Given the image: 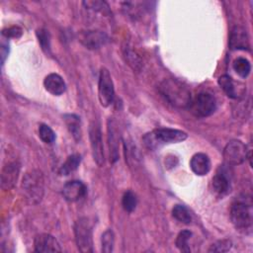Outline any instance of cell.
Returning a JSON list of instances; mask_svg holds the SVG:
<instances>
[{"instance_id": "obj_21", "label": "cell", "mask_w": 253, "mask_h": 253, "mask_svg": "<svg viewBox=\"0 0 253 253\" xmlns=\"http://www.w3.org/2000/svg\"><path fill=\"white\" fill-rule=\"evenodd\" d=\"M81 162V156L79 154H71L69 155L64 163L61 165L59 169V174L62 176H67L70 173L74 172Z\"/></svg>"}, {"instance_id": "obj_24", "label": "cell", "mask_w": 253, "mask_h": 253, "mask_svg": "<svg viewBox=\"0 0 253 253\" xmlns=\"http://www.w3.org/2000/svg\"><path fill=\"white\" fill-rule=\"evenodd\" d=\"M172 215L183 223H190L192 221V215L190 211L183 205H176L172 209Z\"/></svg>"}, {"instance_id": "obj_4", "label": "cell", "mask_w": 253, "mask_h": 253, "mask_svg": "<svg viewBox=\"0 0 253 253\" xmlns=\"http://www.w3.org/2000/svg\"><path fill=\"white\" fill-rule=\"evenodd\" d=\"M22 191L26 200L32 204H39L43 196L44 180L40 170H32L27 172L22 181Z\"/></svg>"}, {"instance_id": "obj_7", "label": "cell", "mask_w": 253, "mask_h": 253, "mask_svg": "<svg viewBox=\"0 0 253 253\" xmlns=\"http://www.w3.org/2000/svg\"><path fill=\"white\" fill-rule=\"evenodd\" d=\"M115 97V89L112 76L106 67L100 69L98 82V98L101 106L109 107Z\"/></svg>"}, {"instance_id": "obj_19", "label": "cell", "mask_w": 253, "mask_h": 253, "mask_svg": "<svg viewBox=\"0 0 253 253\" xmlns=\"http://www.w3.org/2000/svg\"><path fill=\"white\" fill-rule=\"evenodd\" d=\"M63 119H64L65 125H66L69 132L72 134L73 138L76 141H79L82 136L80 118L74 114H66L63 116Z\"/></svg>"}, {"instance_id": "obj_1", "label": "cell", "mask_w": 253, "mask_h": 253, "mask_svg": "<svg viewBox=\"0 0 253 253\" xmlns=\"http://www.w3.org/2000/svg\"><path fill=\"white\" fill-rule=\"evenodd\" d=\"M159 91L165 100L176 108H187L192 101L190 89L178 79L163 80L159 86Z\"/></svg>"}, {"instance_id": "obj_30", "label": "cell", "mask_w": 253, "mask_h": 253, "mask_svg": "<svg viewBox=\"0 0 253 253\" xmlns=\"http://www.w3.org/2000/svg\"><path fill=\"white\" fill-rule=\"evenodd\" d=\"M23 34V30L18 27V26H13V27H9V28H6L2 31V35L4 37H6L7 39L8 38H16V39H19Z\"/></svg>"}, {"instance_id": "obj_9", "label": "cell", "mask_w": 253, "mask_h": 253, "mask_svg": "<svg viewBox=\"0 0 253 253\" xmlns=\"http://www.w3.org/2000/svg\"><path fill=\"white\" fill-rule=\"evenodd\" d=\"M89 138L92 149V155L94 161L98 166H102L104 164V146L102 140V132L100 128V125L97 122H92L89 127Z\"/></svg>"}, {"instance_id": "obj_31", "label": "cell", "mask_w": 253, "mask_h": 253, "mask_svg": "<svg viewBox=\"0 0 253 253\" xmlns=\"http://www.w3.org/2000/svg\"><path fill=\"white\" fill-rule=\"evenodd\" d=\"M9 53V45L6 43V44H2V47H1V55H2V64L4 63L5 61V58L7 57Z\"/></svg>"}, {"instance_id": "obj_11", "label": "cell", "mask_w": 253, "mask_h": 253, "mask_svg": "<svg viewBox=\"0 0 253 253\" xmlns=\"http://www.w3.org/2000/svg\"><path fill=\"white\" fill-rule=\"evenodd\" d=\"M108 130V144L110 151V161L115 163L119 159V147H120V132L118 124L115 120L109 119L107 125Z\"/></svg>"}, {"instance_id": "obj_14", "label": "cell", "mask_w": 253, "mask_h": 253, "mask_svg": "<svg viewBox=\"0 0 253 253\" xmlns=\"http://www.w3.org/2000/svg\"><path fill=\"white\" fill-rule=\"evenodd\" d=\"M20 173V164L18 162H10L6 164L1 173V187L3 190L13 188L18 180Z\"/></svg>"}, {"instance_id": "obj_23", "label": "cell", "mask_w": 253, "mask_h": 253, "mask_svg": "<svg viewBox=\"0 0 253 253\" xmlns=\"http://www.w3.org/2000/svg\"><path fill=\"white\" fill-rule=\"evenodd\" d=\"M191 237H192V232L190 230L185 229L180 231L175 241L176 247L182 252H186V253L191 252V248L189 245V240Z\"/></svg>"}, {"instance_id": "obj_20", "label": "cell", "mask_w": 253, "mask_h": 253, "mask_svg": "<svg viewBox=\"0 0 253 253\" xmlns=\"http://www.w3.org/2000/svg\"><path fill=\"white\" fill-rule=\"evenodd\" d=\"M217 82H218L219 87L223 90V92L226 94L227 97L232 98V99L238 98V91L235 87V83L229 75H227V74L221 75L218 78Z\"/></svg>"}, {"instance_id": "obj_18", "label": "cell", "mask_w": 253, "mask_h": 253, "mask_svg": "<svg viewBox=\"0 0 253 253\" xmlns=\"http://www.w3.org/2000/svg\"><path fill=\"white\" fill-rule=\"evenodd\" d=\"M43 86L45 90L54 96L63 94L66 90V85L62 77L57 73H50L45 76L43 80Z\"/></svg>"}, {"instance_id": "obj_12", "label": "cell", "mask_w": 253, "mask_h": 253, "mask_svg": "<svg viewBox=\"0 0 253 253\" xmlns=\"http://www.w3.org/2000/svg\"><path fill=\"white\" fill-rule=\"evenodd\" d=\"M34 247L36 252L47 253V252H60L61 247L56 238L50 234L42 233L38 235L34 241Z\"/></svg>"}, {"instance_id": "obj_26", "label": "cell", "mask_w": 253, "mask_h": 253, "mask_svg": "<svg viewBox=\"0 0 253 253\" xmlns=\"http://www.w3.org/2000/svg\"><path fill=\"white\" fill-rule=\"evenodd\" d=\"M122 205L126 211H127V212L133 211L137 205V199H136L135 194L133 192H131L130 190L126 191L123 196Z\"/></svg>"}, {"instance_id": "obj_28", "label": "cell", "mask_w": 253, "mask_h": 253, "mask_svg": "<svg viewBox=\"0 0 253 253\" xmlns=\"http://www.w3.org/2000/svg\"><path fill=\"white\" fill-rule=\"evenodd\" d=\"M37 36L42 50L46 54H49L50 53V36L48 31H46L45 29H40L37 31Z\"/></svg>"}, {"instance_id": "obj_10", "label": "cell", "mask_w": 253, "mask_h": 253, "mask_svg": "<svg viewBox=\"0 0 253 253\" xmlns=\"http://www.w3.org/2000/svg\"><path fill=\"white\" fill-rule=\"evenodd\" d=\"M211 189L214 195L219 198L226 196L230 192V179L224 167H219L211 179Z\"/></svg>"}, {"instance_id": "obj_3", "label": "cell", "mask_w": 253, "mask_h": 253, "mask_svg": "<svg viewBox=\"0 0 253 253\" xmlns=\"http://www.w3.org/2000/svg\"><path fill=\"white\" fill-rule=\"evenodd\" d=\"M188 137V134L180 129L176 128H156L143 136V143L149 149H156L164 144L177 143L184 141Z\"/></svg>"}, {"instance_id": "obj_25", "label": "cell", "mask_w": 253, "mask_h": 253, "mask_svg": "<svg viewBox=\"0 0 253 253\" xmlns=\"http://www.w3.org/2000/svg\"><path fill=\"white\" fill-rule=\"evenodd\" d=\"M114 244H115V234L113 230L109 228L102 234V238H101L102 252H105V253L113 252Z\"/></svg>"}, {"instance_id": "obj_5", "label": "cell", "mask_w": 253, "mask_h": 253, "mask_svg": "<svg viewBox=\"0 0 253 253\" xmlns=\"http://www.w3.org/2000/svg\"><path fill=\"white\" fill-rule=\"evenodd\" d=\"M74 235L77 248L80 252H93L92 224L87 217H80L74 224Z\"/></svg>"}, {"instance_id": "obj_8", "label": "cell", "mask_w": 253, "mask_h": 253, "mask_svg": "<svg viewBox=\"0 0 253 253\" xmlns=\"http://www.w3.org/2000/svg\"><path fill=\"white\" fill-rule=\"evenodd\" d=\"M190 110L192 114L198 118H206L212 115L216 109V101L214 97L209 93H200L191 101Z\"/></svg>"}, {"instance_id": "obj_6", "label": "cell", "mask_w": 253, "mask_h": 253, "mask_svg": "<svg viewBox=\"0 0 253 253\" xmlns=\"http://www.w3.org/2000/svg\"><path fill=\"white\" fill-rule=\"evenodd\" d=\"M247 146L239 139H232L223 149V159L227 166L242 164L247 158Z\"/></svg>"}, {"instance_id": "obj_15", "label": "cell", "mask_w": 253, "mask_h": 253, "mask_svg": "<svg viewBox=\"0 0 253 253\" xmlns=\"http://www.w3.org/2000/svg\"><path fill=\"white\" fill-rule=\"evenodd\" d=\"M229 47L233 50H248L250 47L247 33L242 27H234L229 35Z\"/></svg>"}, {"instance_id": "obj_22", "label": "cell", "mask_w": 253, "mask_h": 253, "mask_svg": "<svg viewBox=\"0 0 253 253\" xmlns=\"http://www.w3.org/2000/svg\"><path fill=\"white\" fill-rule=\"evenodd\" d=\"M232 67L236 74H238L242 78L247 77L251 71V64L249 60L244 57H237L236 59H234Z\"/></svg>"}, {"instance_id": "obj_13", "label": "cell", "mask_w": 253, "mask_h": 253, "mask_svg": "<svg viewBox=\"0 0 253 253\" xmlns=\"http://www.w3.org/2000/svg\"><path fill=\"white\" fill-rule=\"evenodd\" d=\"M87 189L83 182L78 180H72L67 182L62 188L63 198L70 203L77 202L86 195Z\"/></svg>"}, {"instance_id": "obj_27", "label": "cell", "mask_w": 253, "mask_h": 253, "mask_svg": "<svg viewBox=\"0 0 253 253\" xmlns=\"http://www.w3.org/2000/svg\"><path fill=\"white\" fill-rule=\"evenodd\" d=\"M39 136L40 138L45 142V143H52L55 140V133L52 130V128L45 125V124H41L39 126Z\"/></svg>"}, {"instance_id": "obj_2", "label": "cell", "mask_w": 253, "mask_h": 253, "mask_svg": "<svg viewBox=\"0 0 253 253\" xmlns=\"http://www.w3.org/2000/svg\"><path fill=\"white\" fill-rule=\"evenodd\" d=\"M230 219L236 229L249 233L252 228L253 211L252 202L249 197H238L230 208Z\"/></svg>"}, {"instance_id": "obj_17", "label": "cell", "mask_w": 253, "mask_h": 253, "mask_svg": "<svg viewBox=\"0 0 253 253\" xmlns=\"http://www.w3.org/2000/svg\"><path fill=\"white\" fill-rule=\"evenodd\" d=\"M190 167L196 175L204 176L210 172L211 164L207 154L198 152L192 156L190 161Z\"/></svg>"}, {"instance_id": "obj_16", "label": "cell", "mask_w": 253, "mask_h": 253, "mask_svg": "<svg viewBox=\"0 0 253 253\" xmlns=\"http://www.w3.org/2000/svg\"><path fill=\"white\" fill-rule=\"evenodd\" d=\"M81 42L90 49L99 48L108 41V37L101 31H88L81 36Z\"/></svg>"}, {"instance_id": "obj_29", "label": "cell", "mask_w": 253, "mask_h": 253, "mask_svg": "<svg viewBox=\"0 0 253 253\" xmlns=\"http://www.w3.org/2000/svg\"><path fill=\"white\" fill-rule=\"evenodd\" d=\"M232 242L229 239H221L212 243L209 249V252H227L231 249Z\"/></svg>"}]
</instances>
